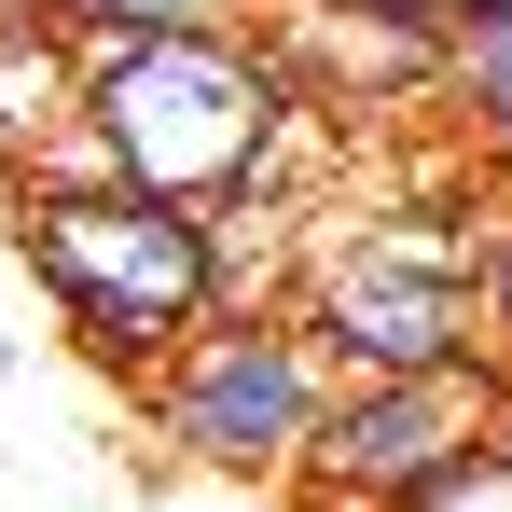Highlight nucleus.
I'll list each match as a JSON object with an SVG mask.
<instances>
[{
	"instance_id": "3",
	"label": "nucleus",
	"mask_w": 512,
	"mask_h": 512,
	"mask_svg": "<svg viewBox=\"0 0 512 512\" xmlns=\"http://www.w3.org/2000/svg\"><path fill=\"white\" fill-rule=\"evenodd\" d=\"M485 471H512V388L485 360H457V374L333 388V416L305 443L291 499L305 512H443V499H471Z\"/></svg>"
},
{
	"instance_id": "9",
	"label": "nucleus",
	"mask_w": 512,
	"mask_h": 512,
	"mask_svg": "<svg viewBox=\"0 0 512 512\" xmlns=\"http://www.w3.org/2000/svg\"><path fill=\"white\" fill-rule=\"evenodd\" d=\"M0 28H56V0H0Z\"/></svg>"
},
{
	"instance_id": "7",
	"label": "nucleus",
	"mask_w": 512,
	"mask_h": 512,
	"mask_svg": "<svg viewBox=\"0 0 512 512\" xmlns=\"http://www.w3.org/2000/svg\"><path fill=\"white\" fill-rule=\"evenodd\" d=\"M263 0H56V28L70 42H222V28H250Z\"/></svg>"
},
{
	"instance_id": "6",
	"label": "nucleus",
	"mask_w": 512,
	"mask_h": 512,
	"mask_svg": "<svg viewBox=\"0 0 512 512\" xmlns=\"http://www.w3.org/2000/svg\"><path fill=\"white\" fill-rule=\"evenodd\" d=\"M443 111L512 180V0H443Z\"/></svg>"
},
{
	"instance_id": "10",
	"label": "nucleus",
	"mask_w": 512,
	"mask_h": 512,
	"mask_svg": "<svg viewBox=\"0 0 512 512\" xmlns=\"http://www.w3.org/2000/svg\"><path fill=\"white\" fill-rule=\"evenodd\" d=\"M0 374H14V333H0Z\"/></svg>"
},
{
	"instance_id": "2",
	"label": "nucleus",
	"mask_w": 512,
	"mask_h": 512,
	"mask_svg": "<svg viewBox=\"0 0 512 512\" xmlns=\"http://www.w3.org/2000/svg\"><path fill=\"white\" fill-rule=\"evenodd\" d=\"M305 346L333 360V388L374 374H457L485 360V236L457 208H319L291 236V291H277Z\"/></svg>"
},
{
	"instance_id": "5",
	"label": "nucleus",
	"mask_w": 512,
	"mask_h": 512,
	"mask_svg": "<svg viewBox=\"0 0 512 512\" xmlns=\"http://www.w3.org/2000/svg\"><path fill=\"white\" fill-rule=\"evenodd\" d=\"M84 139V42L70 28H0V194L42 180Z\"/></svg>"
},
{
	"instance_id": "1",
	"label": "nucleus",
	"mask_w": 512,
	"mask_h": 512,
	"mask_svg": "<svg viewBox=\"0 0 512 512\" xmlns=\"http://www.w3.org/2000/svg\"><path fill=\"white\" fill-rule=\"evenodd\" d=\"M0 236L28 263V291L56 305V333L111 374H153L180 333L222 319V250L194 208L111 194V180H28V194H0Z\"/></svg>"
},
{
	"instance_id": "4",
	"label": "nucleus",
	"mask_w": 512,
	"mask_h": 512,
	"mask_svg": "<svg viewBox=\"0 0 512 512\" xmlns=\"http://www.w3.org/2000/svg\"><path fill=\"white\" fill-rule=\"evenodd\" d=\"M139 388H153V429H167L194 471H222V485H291L305 443H319V416H333V360L305 346L291 305H222Z\"/></svg>"
},
{
	"instance_id": "8",
	"label": "nucleus",
	"mask_w": 512,
	"mask_h": 512,
	"mask_svg": "<svg viewBox=\"0 0 512 512\" xmlns=\"http://www.w3.org/2000/svg\"><path fill=\"white\" fill-rule=\"evenodd\" d=\"M471 236H485V374L512 388V180H499V208H485Z\"/></svg>"
}]
</instances>
